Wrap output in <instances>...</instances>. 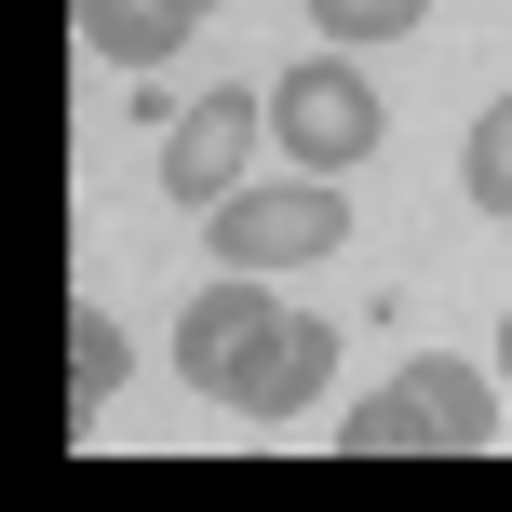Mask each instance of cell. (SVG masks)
<instances>
[{
  "label": "cell",
  "mask_w": 512,
  "mask_h": 512,
  "mask_svg": "<svg viewBox=\"0 0 512 512\" xmlns=\"http://www.w3.org/2000/svg\"><path fill=\"white\" fill-rule=\"evenodd\" d=\"M499 445V391L472 378V364H405V378L378 391V405L337 418V459H486Z\"/></svg>",
  "instance_id": "1"
},
{
  "label": "cell",
  "mask_w": 512,
  "mask_h": 512,
  "mask_svg": "<svg viewBox=\"0 0 512 512\" xmlns=\"http://www.w3.org/2000/svg\"><path fill=\"white\" fill-rule=\"evenodd\" d=\"M203 230H216V270H310V256L351 243V203L297 162L283 189H230V203H203Z\"/></svg>",
  "instance_id": "2"
},
{
  "label": "cell",
  "mask_w": 512,
  "mask_h": 512,
  "mask_svg": "<svg viewBox=\"0 0 512 512\" xmlns=\"http://www.w3.org/2000/svg\"><path fill=\"white\" fill-rule=\"evenodd\" d=\"M378 81L351 68V54H310V68H283L270 81V149L283 162H310V176H351L364 149H378Z\"/></svg>",
  "instance_id": "3"
},
{
  "label": "cell",
  "mask_w": 512,
  "mask_h": 512,
  "mask_svg": "<svg viewBox=\"0 0 512 512\" xmlns=\"http://www.w3.org/2000/svg\"><path fill=\"white\" fill-rule=\"evenodd\" d=\"M256 283H270V270H230L216 297H189V310H176V378L203 391V405H230L243 364L283 337V297H256Z\"/></svg>",
  "instance_id": "4"
},
{
  "label": "cell",
  "mask_w": 512,
  "mask_h": 512,
  "mask_svg": "<svg viewBox=\"0 0 512 512\" xmlns=\"http://www.w3.org/2000/svg\"><path fill=\"white\" fill-rule=\"evenodd\" d=\"M256 135H270V95H256V81L176 108V122H162V189H176V203H230L243 162H256Z\"/></svg>",
  "instance_id": "5"
},
{
  "label": "cell",
  "mask_w": 512,
  "mask_h": 512,
  "mask_svg": "<svg viewBox=\"0 0 512 512\" xmlns=\"http://www.w3.org/2000/svg\"><path fill=\"white\" fill-rule=\"evenodd\" d=\"M324 378H337V324H324V310H283V337H270V351L243 364V391H230V418H256V432H270V418H297V405H324Z\"/></svg>",
  "instance_id": "6"
},
{
  "label": "cell",
  "mask_w": 512,
  "mask_h": 512,
  "mask_svg": "<svg viewBox=\"0 0 512 512\" xmlns=\"http://www.w3.org/2000/svg\"><path fill=\"white\" fill-rule=\"evenodd\" d=\"M189 27H203L189 0H81V41H95L108 68H135V81H149V68H176V41H189Z\"/></svg>",
  "instance_id": "7"
},
{
  "label": "cell",
  "mask_w": 512,
  "mask_h": 512,
  "mask_svg": "<svg viewBox=\"0 0 512 512\" xmlns=\"http://www.w3.org/2000/svg\"><path fill=\"white\" fill-rule=\"evenodd\" d=\"M122 378H135L122 324H108V310L81 297V310H68V405H122Z\"/></svg>",
  "instance_id": "8"
},
{
  "label": "cell",
  "mask_w": 512,
  "mask_h": 512,
  "mask_svg": "<svg viewBox=\"0 0 512 512\" xmlns=\"http://www.w3.org/2000/svg\"><path fill=\"white\" fill-rule=\"evenodd\" d=\"M459 189H472L486 216H512V95L472 108V135H459Z\"/></svg>",
  "instance_id": "9"
},
{
  "label": "cell",
  "mask_w": 512,
  "mask_h": 512,
  "mask_svg": "<svg viewBox=\"0 0 512 512\" xmlns=\"http://www.w3.org/2000/svg\"><path fill=\"white\" fill-rule=\"evenodd\" d=\"M418 14H432V0H310V27H324V41H405Z\"/></svg>",
  "instance_id": "10"
},
{
  "label": "cell",
  "mask_w": 512,
  "mask_h": 512,
  "mask_svg": "<svg viewBox=\"0 0 512 512\" xmlns=\"http://www.w3.org/2000/svg\"><path fill=\"white\" fill-rule=\"evenodd\" d=\"M499 378H512V310H499Z\"/></svg>",
  "instance_id": "11"
},
{
  "label": "cell",
  "mask_w": 512,
  "mask_h": 512,
  "mask_svg": "<svg viewBox=\"0 0 512 512\" xmlns=\"http://www.w3.org/2000/svg\"><path fill=\"white\" fill-rule=\"evenodd\" d=\"M189 14H216V0H189Z\"/></svg>",
  "instance_id": "12"
}]
</instances>
